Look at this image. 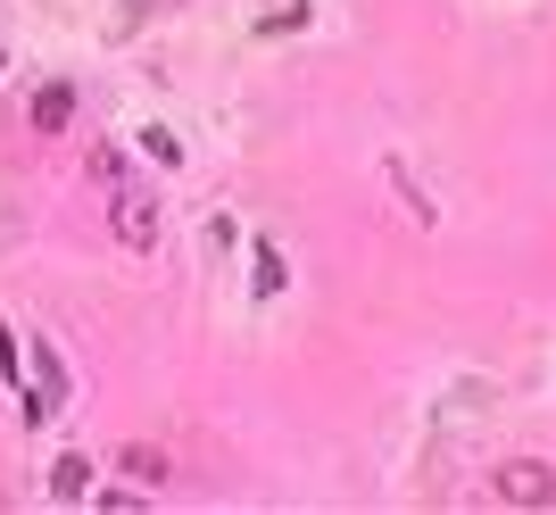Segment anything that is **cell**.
<instances>
[{
  "label": "cell",
  "instance_id": "2",
  "mask_svg": "<svg viewBox=\"0 0 556 515\" xmlns=\"http://www.w3.org/2000/svg\"><path fill=\"white\" fill-rule=\"evenodd\" d=\"M25 366H34L25 424H34V416H59V407H67V366H59V350H50V341H25Z\"/></svg>",
  "mask_w": 556,
  "mask_h": 515
},
{
  "label": "cell",
  "instance_id": "1",
  "mask_svg": "<svg viewBox=\"0 0 556 515\" xmlns=\"http://www.w3.org/2000/svg\"><path fill=\"white\" fill-rule=\"evenodd\" d=\"M490 491L507 499V507H556V466L548 457H507V466L490 474Z\"/></svg>",
  "mask_w": 556,
  "mask_h": 515
},
{
  "label": "cell",
  "instance_id": "7",
  "mask_svg": "<svg viewBox=\"0 0 556 515\" xmlns=\"http://www.w3.org/2000/svg\"><path fill=\"white\" fill-rule=\"evenodd\" d=\"M282 282H291V275H282V250H275V241H257V291H266V300H275Z\"/></svg>",
  "mask_w": 556,
  "mask_h": 515
},
{
  "label": "cell",
  "instance_id": "3",
  "mask_svg": "<svg viewBox=\"0 0 556 515\" xmlns=\"http://www.w3.org/2000/svg\"><path fill=\"white\" fill-rule=\"evenodd\" d=\"M109 225H116L125 250H159V200H150V191H116Z\"/></svg>",
  "mask_w": 556,
  "mask_h": 515
},
{
  "label": "cell",
  "instance_id": "4",
  "mask_svg": "<svg viewBox=\"0 0 556 515\" xmlns=\"http://www.w3.org/2000/svg\"><path fill=\"white\" fill-rule=\"evenodd\" d=\"M75 125V84H42L34 92V134H67Z\"/></svg>",
  "mask_w": 556,
  "mask_h": 515
},
{
  "label": "cell",
  "instance_id": "6",
  "mask_svg": "<svg viewBox=\"0 0 556 515\" xmlns=\"http://www.w3.org/2000/svg\"><path fill=\"white\" fill-rule=\"evenodd\" d=\"M50 491L59 499H92V466H84V457H59V466H50Z\"/></svg>",
  "mask_w": 556,
  "mask_h": 515
},
{
  "label": "cell",
  "instance_id": "5",
  "mask_svg": "<svg viewBox=\"0 0 556 515\" xmlns=\"http://www.w3.org/2000/svg\"><path fill=\"white\" fill-rule=\"evenodd\" d=\"M116 474H134L141 491H159V482H166V449H150V441H125V449H116Z\"/></svg>",
  "mask_w": 556,
  "mask_h": 515
}]
</instances>
